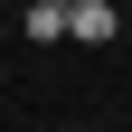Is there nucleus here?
Returning a JSON list of instances; mask_svg holds the SVG:
<instances>
[{"label": "nucleus", "mask_w": 132, "mask_h": 132, "mask_svg": "<svg viewBox=\"0 0 132 132\" xmlns=\"http://www.w3.org/2000/svg\"><path fill=\"white\" fill-rule=\"evenodd\" d=\"M76 132H104V123H76Z\"/></svg>", "instance_id": "f03ea898"}, {"label": "nucleus", "mask_w": 132, "mask_h": 132, "mask_svg": "<svg viewBox=\"0 0 132 132\" xmlns=\"http://www.w3.org/2000/svg\"><path fill=\"white\" fill-rule=\"evenodd\" d=\"M66 10H76V0H66Z\"/></svg>", "instance_id": "7ed1b4c3"}, {"label": "nucleus", "mask_w": 132, "mask_h": 132, "mask_svg": "<svg viewBox=\"0 0 132 132\" xmlns=\"http://www.w3.org/2000/svg\"><path fill=\"white\" fill-rule=\"evenodd\" d=\"M113 28H123V19H113V0H76V38H94V47H113Z\"/></svg>", "instance_id": "f257e3e1"}]
</instances>
